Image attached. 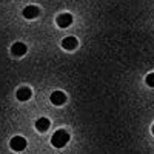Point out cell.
Masks as SVG:
<instances>
[{"label":"cell","instance_id":"4","mask_svg":"<svg viewBox=\"0 0 154 154\" xmlns=\"http://www.w3.org/2000/svg\"><path fill=\"white\" fill-rule=\"evenodd\" d=\"M56 22H57V25H59L60 28H66V26H69V25L72 23V16L68 14V12H65V14L57 16Z\"/></svg>","mask_w":154,"mask_h":154},{"label":"cell","instance_id":"7","mask_svg":"<svg viewBox=\"0 0 154 154\" xmlns=\"http://www.w3.org/2000/svg\"><path fill=\"white\" fill-rule=\"evenodd\" d=\"M51 102H53L54 105H57V106L63 105V103L66 102V96H65V93H62V91H54L53 94H51Z\"/></svg>","mask_w":154,"mask_h":154},{"label":"cell","instance_id":"9","mask_svg":"<svg viewBox=\"0 0 154 154\" xmlns=\"http://www.w3.org/2000/svg\"><path fill=\"white\" fill-rule=\"evenodd\" d=\"M31 89L28 88V86H22V88H19L17 89V93H16V97L19 99V100H22V102H25V100H28L29 97H31Z\"/></svg>","mask_w":154,"mask_h":154},{"label":"cell","instance_id":"11","mask_svg":"<svg viewBox=\"0 0 154 154\" xmlns=\"http://www.w3.org/2000/svg\"><path fill=\"white\" fill-rule=\"evenodd\" d=\"M152 134H154V125H152Z\"/></svg>","mask_w":154,"mask_h":154},{"label":"cell","instance_id":"5","mask_svg":"<svg viewBox=\"0 0 154 154\" xmlns=\"http://www.w3.org/2000/svg\"><path fill=\"white\" fill-rule=\"evenodd\" d=\"M38 14H40V9L34 5H29L23 9V17L25 19H35V17H38Z\"/></svg>","mask_w":154,"mask_h":154},{"label":"cell","instance_id":"8","mask_svg":"<svg viewBox=\"0 0 154 154\" xmlns=\"http://www.w3.org/2000/svg\"><path fill=\"white\" fill-rule=\"evenodd\" d=\"M62 48L66 51H72L77 48V38L75 37H65L62 40Z\"/></svg>","mask_w":154,"mask_h":154},{"label":"cell","instance_id":"1","mask_svg":"<svg viewBox=\"0 0 154 154\" xmlns=\"http://www.w3.org/2000/svg\"><path fill=\"white\" fill-rule=\"evenodd\" d=\"M68 142H69V134L65 130L56 131L53 134V137H51V145H53L54 148H63Z\"/></svg>","mask_w":154,"mask_h":154},{"label":"cell","instance_id":"2","mask_svg":"<svg viewBox=\"0 0 154 154\" xmlns=\"http://www.w3.org/2000/svg\"><path fill=\"white\" fill-rule=\"evenodd\" d=\"M9 146L14 149V151H23L25 148H26V139L22 137V136L12 137L11 142H9Z\"/></svg>","mask_w":154,"mask_h":154},{"label":"cell","instance_id":"10","mask_svg":"<svg viewBox=\"0 0 154 154\" xmlns=\"http://www.w3.org/2000/svg\"><path fill=\"white\" fill-rule=\"evenodd\" d=\"M145 82H146V85H148V86L154 88V72H151V74H148V75H146Z\"/></svg>","mask_w":154,"mask_h":154},{"label":"cell","instance_id":"3","mask_svg":"<svg viewBox=\"0 0 154 154\" xmlns=\"http://www.w3.org/2000/svg\"><path fill=\"white\" fill-rule=\"evenodd\" d=\"M26 51H28L26 45H25V43H22V42H16L14 45L11 46V53L14 54V56H17V57H22V56H25V54H26Z\"/></svg>","mask_w":154,"mask_h":154},{"label":"cell","instance_id":"6","mask_svg":"<svg viewBox=\"0 0 154 154\" xmlns=\"http://www.w3.org/2000/svg\"><path fill=\"white\" fill-rule=\"evenodd\" d=\"M49 126H51V123L46 117H40V119L35 120V130L38 133H46L49 130Z\"/></svg>","mask_w":154,"mask_h":154}]
</instances>
